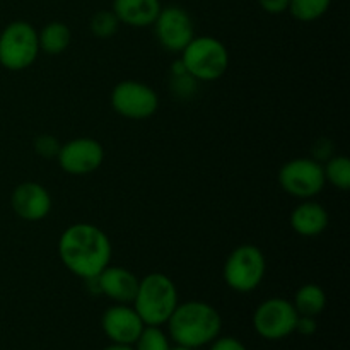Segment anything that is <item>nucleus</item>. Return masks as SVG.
Instances as JSON below:
<instances>
[{"mask_svg":"<svg viewBox=\"0 0 350 350\" xmlns=\"http://www.w3.org/2000/svg\"><path fill=\"white\" fill-rule=\"evenodd\" d=\"M111 241L98 226L72 224L58 239V256L68 272L89 280L98 277L111 262Z\"/></svg>","mask_w":350,"mask_h":350,"instance_id":"1","label":"nucleus"},{"mask_svg":"<svg viewBox=\"0 0 350 350\" xmlns=\"http://www.w3.org/2000/svg\"><path fill=\"white\" fill-rule=\"evenodd\" d=\"M170 337L176 345L198 349L212 344L222 330V318L212 304L204 301H187L178 304L167 320Z\"/></svg>","mask_w":350,"mask_h":350,"instance_id":"2","label":"nucleus"},{"mask_svg":"<svg viewBox=\"0 0 350 350\" xmlns=\"http://www.w3.org/2000/svg\"><path fill=\"white\" fill-rule=\"evenodd\" d=\"M132 304L133 310L142 318L144 325L161 327L167 323L180 304L176 284L164 273H149L139 280V289Z\"/></svg>","mask_w":350,"mask_h":350,"instance_id":"3","label":"nucleus"},{"mask_svg":"<svg viewBox=\"0 0 350 350\" xmlns=\"http://www.w3.org/2000/svg\"><path fill=\"white\" fill-rule=\"evenodd\" d=\"M181 65L198 82H212L228 72L229 51L214 36H195L181 51Z\"/></svg>","mask_w":350,"mask_h":350,"instance_id":"4","label":"nucleus"},{"mask_svg":"<svg viewBox=\"0 0 350 350\" xmlns=\"http://www.w3.org/2000/svg\"><path fill=\"white\" fill-rule=\"evenodd\" d=\"M40 55L38 31L26 21H14L0 33V65L19 72L31 67Z\"/></svg>","mask_w":350,"mask_h":350,"instance_id":"5","label":"nucleus"},{"mask_svg":"<svg viewBox=\"0 0 350 350\" xmlns=\"http://www.w3.org/2000/svg\"><path fill=\"white\" fill-rule=\"evenodd\" d=\"M267 272V260L255 245H241L228 256L222 277L229 289L236 293H252L262 284Z\"/></svg>","mask_w":350,"mask_h":350,"instance_id":"6","label":"nucleus"},{"mask_svg":"<svg viewBox=\"0 0 350 350\" xmlns=\"http://www.w3.org/2000/svg\"><path fill=\"white\" fill-rule=\"evenodd\" d=\"M279 185L291 197L308 200L321 193L327 185L323 164L313 157H297L291 159L280 167Z\"/></svg>","mask_w":350,"mask_h":350,"instance_id":"7","label":"nucleus"},{"mask_svg":"<svg viewBox=\"0 0 350 350\" xmlns=\"http://www.w3.org/2000/svg\"><path fill=\"white\" fill-rule=\"evenodd\" d=\"M297 318L299 314L291 301L270 297L253 313V327L265 340H282L296 332Z\"/></svg>","mask_w":350,"mask_h":350,"instance_id":"8","label":"nucleus"},{"mask_svg":"<svg viewBox=\"0 0 350 350\" xmlns=\"http://www.w3.org/2000/svg\"><path fill=\"white\" fill-rule=\"evenodd\" d=\"M111 108L129 120H147L159 108V96L150 85L139 81H123L111 91Z\"/></svg>","mask_w":350,"mask_h":350,"instance_id":"9","label":"nucleus"},{"mask_svg":"<svg viewBox=\"0 0 350 350\" xmlns=\"http://www.w3.org/2000/svg\"><path fill=\"white\" fill-rule=\"evenodd\" d=\"M58 164L72 176H85L99 170L105 161V147L91 137H79L62 144Z\"/></svg>","mask_w":350,"mask_h":350,"instance_id":"10","label":"nucleus"},{"mask_svg":"<svg viewBox=\"0 0 350 350\" xmlns=\"http://www.w3.org/2000/svg\"><path fill=\"white\" fill-rule=\"evenodd\" d=\"M152 26L161 46L173 53H181L195 38L193 21L190 14L178 5L163 7Z\"/></svg>","mask_w":350,"mask_h":350,"instance_id":"11","label":"nucleus"},{"mask_svg":"<svg viewBox=\"0 0 350 350\" xmlns=\"http://www.w3.org/2000/svg\"><path fill=\"white\" fill-rule=\"evenodd\" d=\"M103 332L113 344L133 345L144 330V321L130 304H115L108 308L101 320Z\"/></svg>","mask_w":350,"mask_h":350,"instance_id":"12","label":"nucleus"},{"mask_svg":"<svg viewBox=\"0 0 350 350\" xmlns=\"http://www.w3.org/2000/svg\"><path fill=\"white\" fill-rule=\"evenodd\" d=\"M10 205L17 217L27 222H38L46 219L51 212V197L43 185L26 181L14 188Z\"/></svg>","mask_w":350,"mask_h":350,"instance_id":"13","label":"nucleus"},{"mask_svg":"<svg viewBox=\"0 0 350 350\" xmlns=\"http://www.w3.org/2000/svg\"><path fill=\"white\" fill-rule=\"evenodd\" d=\"M99 294H105L116 304H132L139 289V279L125 267L108 265L96 277Z\"/></svg>","mask_w":350,"mask_h":350,"instance_id":"14","label":"nucleus"},{"mask_svg":"<svg viewBox=\"0 0 350 350\" xmlns=\"http://www.w3.org/2000/svg\"><path fill=\"white\" fill-rule=\"evenodd\" d=\"M328 212L318 202H311L308 198L306 202L297 205L293 212H291V228L296 234L304 236V238H314L325 232L328 228Z\"/></svg>","mask_w":350,"mask_h":350,"instance_id":"15","label":"nucleus"},{"mask_svg":"<svg viewBox=\"0 0 350 350\" xmlns=\"http://www.w3.org/2000/svg\"><path fill=\"white\" fill-rule=\"evenodd\" d=\"M161 0H113V12L122 24L132 27L152 26L159 16Z\"/></svg>","mask_w":350,"mask_h":350,"instance_id":"16","label":"nucleus"},{"mask_svg":"<svg viewBox=\"0 0 350 350\" xmlns=\"http://www.w3.org/2000/svg\"><path fill=\"white\" fill-rule=\"evenodd\" d=\"M293 304L299 317L317 318L327 308V294L318 284H304L296 291Z\"/></svg>","mask_w":350,"mask_h":350,"instance_id":"17","label":"nucleus"},{"mask_svg":"<svg viewBox=\"0 0 350 350\" xmlns=\"http://www.w3.org/2000/svg\"><path fill=\"white\" fill-rule=\"evenodd\" d=\"M72 41V33L67 24L60 21L48 23L43 29L38 33V43L40 51L46 55H60L68 48Z\"/></svg>","mask_w":350,"mask_h":350,"instance_id":"18","label":"nucleus"},{"mask_svg":"<svg viewBox=\"0 0 350 350\" xmlns=\"http://www.w3.org/2000/svg\"><path fill=\"white\" fill-rule=\"evenodd\" d=\"M323 173L325 181L338 190L347 191L350 188V161L347 156H332L325 161Z\"/></svg>","mask_w":350,"mask_h":350,"instance_id":"19","label":"nucleus"},{"mask_svg":"<svg viewBox=\"0 0 350 350\" xmlns=\"http://www.w3.org/2000/svg\"><path fill=\"white\" fill-rule=\"evenodd\" d=\"M332 0H289L287 10L301 23H313L327 14Z\"/></svg>","mask_w":350,"mask_h":350,"instance_id":"20","label":"nucleus"},{"mask_svg":"<svg viewBox=\"0 0 350 350\" xmlns=\"http://www.w3.org/2000/svg\"><path fill=\"white\" fill-rule=\"evenodd\" d=\"M120 21L113 10H98L89 21V29L99 40H109L118 33Z\"/></svg>","mask_w":350,"mask_h":350,"instance_id":"21","label":"nucleus"},{"mask_svg":"<svg viewBox=\"0 0 350 350\" xmlns=\"http://www.w3.org/2000/svg\"><path fill=\"white\" fill-rule=\"evenodd\" d=\"M135 350H171L170 337L161 330V327L146 325L135 340Z\"/></svg>","mask_w":350,"mask_h":350,"instance_id":"22","label":"nucleus"},{"mask_svg":"<svg viewBox=\"0 0 350 350\" xmlns=\"http://www.w3.org/2000/svg\"><path fill=\"white\" fill-rule=\"evenodd\" d=\"M197 79H193L187 72H178V74H173V77H171V91L178 98L188 99L197 91Z\"/></svg>","mask_w":350,"mask_h":350,"instance_id":"23","label":"nucleus"},{"mask_svg":"<svg viewBox=\"0 0 350 350\" xmlns=\"http://www.w3.org/2000/svg\"><path fill=\"white\" fill-rule=\"evenodd\" d=\"M60 147L62 144L58 142L57 137L50 135V133H43L34 139V152L44 159H57Z\"/></svg>","mask_w":350,"mask_h":350,"instance_id":"24","label":"nucleus"},{"mask_svg":"<svg viewBox=\"0 0 350 350\" xmlns=\"http://www.w3.org/2000/svg\"><path fill=\"white\" fill-rule=\"evenodd\" d=\"M211 350H248L245 347L241 340L234 337H222V338H215L212 342V347Z\"/></svg>","mask_w":350,"mask_h":350,"instance_id":"25","label":"nucleus"},{"mask_svg":"<svg viewBox=\"0 0 350 350\" xmlns=\"http://www.w3.org/2000/svg\"><path fill=\"white\" fill-rule=\"evenodd\" d=\"M317 318L313 317H299L296 323V332L299 335H304V337H311V335L317 334Z\"/></svg>","mask_w":350,"mask_h":350,"instance_id":"26","label":"nucleus"},{"mask_svg":"<svg viewBox=\"0 0 350 350\" xmlns=\"http://www.w3.org/2000/svg\"><path fill=\"white\" fill-rule=\"evenodd\" d=\"M258 3L267 14H273V16L286 12L289 7V0H258Z\"/></svg>","mask_w":350,"mask_h":350,"instance_id":"27","label":"nucleus"},{"mask_svg":"<svg viewBox=\"0 0 350 350\" xmlns=\"http://www.w3.org/2000/svg\"><path fill=\"white\" fill-rule=\"evenodd\" d=\"M105 350H135L132 345H125V344H111L108 345Z\"/></svg>","mask_w":350,"mask_h":350,"instance_id":"28","label":"nucleus"},{"mask_svg":"<svg viewBox=\"0 0 350 350\" xmlns=\"http://www.w3.org/2000/svg\"><path fill=\"white\" fill-rule=\"evenodd\" d=\"M171 350H193V349H187V347H181V345H176V347H171Z\"/></svg>","mask_w":350,"mask_h":350,"instance_id":"29","label":"nucleus"}]
</instances>
